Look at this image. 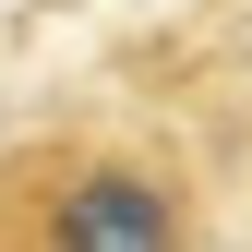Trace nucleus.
Returning a JSON list of instances; mask_svg holds the SVG:
<instances>
[{
    "instance_id": "obj_1",
    "label": "nucleus",
    "mask_w": 252,
    "mask_h": 252,
    "mask_svg": "<svg viewBox=\"0 0 252 252\" xmlns=\"http://www.w3.org/2000/svg\"><path fill=\"white\" fill-rule=\"evenodd\" d=\"M0 252H216V204L144 120H24L0 132Z\"/></svg>"
}]
</instances>
